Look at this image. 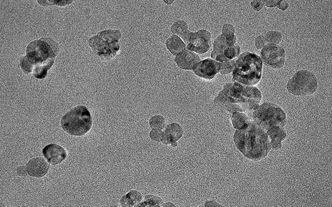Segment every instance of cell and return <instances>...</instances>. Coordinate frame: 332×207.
Here are the masks:
<instances>
[{
  "label": "cell",
  "mask_w": 332,
  "mask_h": 207,
  "mask_svg": "<svg viewBox=\"0 0 332 207\" xmlns=\"http://www.w3.org/2000/svg\"><path fill=\"white\" fill-rule=\"evenodd\" d=\"M262 98V93L254 86L233 82L224 86L214 100V104L232 114L241 112L252 116V112L260 106Z\"/></svg>",
  "instance_id": "6da1fadb"
},
{
  "label": "cell",
  "mask_w": 332,
  "mask_h": 207,
  "mask_svg": "<svg viewBox=\"0 0 332 207\" xmlns=\"http://www.w3.org/2000/svg\"><path fill=\"white\" fill-rule=\"evenodd\" d=\"M59 51V45L51 38L31 42L27 47L26 55L21 58V68L27 75L32 73L35 78L44 79Z\"/></svg>",
  "instance_id": "7a4b0ae2"
},
{
  "label": "cell",
  "mask_w": 332,
  "mask_h": 207,
  "mask_svg": "<svg viewBox=\"0 0 332 207\" xmlns=\"http://www.w3.org/2000/svg\"><path fill=\"white\" fill-rule=\"evenodd\" d=\"M234 142L245 158L255 162L266 158L271 150L266 131L252 120L246 129L236 130Z\"/></svg>",
  "instance_id": "3957f363"
},
{
  "label": "cell",
  "mask_w": 332,
  "mask_h": 207,
  "mask_svg": "<svg viewBox=\"0 0 332 207\" xmlns=\"http://www.w3.org/2000/svg\"><path fill=\"white\" fill-rule=\"evenodd\" d=\"M260 56L246 52L236 60L233 71V82L247 86L256 85L262 77L263 66Z\"/></svg>",
  "instance_id": "277c9868"
},
{
  "label": "cell",
  "mask_w": 332,
  "mask_h": 207,
  "mask_svg": "<svg viewBox=\"0 0 332 207\" xmlns=\"http://www.w3.org/2000/svg\"><path fill=\"white\" fill-rule=\"evenodd\" d=\"M235 27L225 24L222 35H219L214 42V49L211 53L212 59L219 62L231 61L241 54V47L237 43Z\"/></svg>",
  "instance_id": "5b68a950"
},
{
  "label": "cell",
  "mask_w": 332,
  "mask_h": 207,
  "mask_svg": "<svg viewBox=\"0 0 332 207\" xmlns=\"http://www.w3.org/2000/svg\"><path fill=\"white\" fill-rule=\"evenodd\" d=\"M122 34L120 30L107 29L89 38V45L94 53L103 61H109L116 57L120 49L119 43Z\"/></svg>",
  "instance_id": "8992f818"
},
{
  "label": "cell",
  "mask_w": 332,
  "mask_h": 207,
  "mask_svg": "<svg viewBox=\"0 0 332 207\" xmlns=\"http://www.w3.org/2000/svg\"><path fill=\"white\" fill-rule=\"evenodd\" d=\"M61 125L65 132L68 134L82 136L90 131L93 119L86 106H77L63 116Z\"/></svg>",
  "instance_id": "52a82bcc"
},
{
  "label": "cell",
  "mask_w": 332,
  "mask_h": 207,
  "mask_svg": "<svg viewBox=\"0 0 332 207\" xmlns=\"http://www.w3.org/2000/svg\"><path fill=\"white\" fill-rule=\"evenodd\" d=\"M252 121L265 131L272 127H284L287 124V114L276 104L265 102L252 112Z\"/></svg>",
  "instance_id": "ba28073f"
},
{
  "label": "cell",
  "mask_w": 332,
  "mask_h": 207,
  "mask_svg": "<svg viewBox=\"0 0 332 207\" xmlns=\"http://www.w3.org/2000/svg\"><path fill=\"white\" fill-rule=\"evenodd\" d=\"M317 87L316 77L308 70L298 71L287 84L288 91L299 97L313 95L316 93Z\"/></svg>",
  "instance_id": "9c48e42d"
},
{
  "label": "cell",
  "mask_w": 332,
  "mask_h": 207,
  "mask_svg": "<svg viewBox=\"0 0 332 207\" xmlns=\"http://www.w3.org/2000/svg\"><path fill=\"white\" fill-rule=\"evenodd\" d=\"M181 38L187 46V49L194 53H206L211 47V33L205 29L195 33L188 30Z\"/></svg>",
  "instance_id": "30bf717a"
},
{
  "label": "cell",
  "mask_w": 332,
  "mask_h": 207,
  "mask_svg": "<svg viewBox=\"0 0 332 207\" xmlns=\"http://www.w3.org/2000/svg\"><path fill=\"white\" fill-rule=\"evenodd\" d=\"M263 63L269 67L279 69L285 64L286 52L283 47L275 44H267L260 51Z\"/></svg>",
  "instance_id": "8fae6325"
},
{
  "label": "cell",
  "mask_w": 332,
  "mask_h": 207,
  "mask_svg": "<svg viewBox=\"0 0 332 207\" xmlns=\"http://www.w3.org/2000/svg\"><path fill=\"white\" fill-rule=\"evenodd\" d=\"M220 62L212 58H206L203 60H200L193 71L196 76L210 81L220 73Z\"/></svg>",
  "instance_id": "7c38bea8"
},
{
  "label": "cell",
  "mask_w": 332,
  "mask_h": 207,
  "mask_svg": "<svg viewBox=\"0 0 332 207\" xmlns=\"http://www.w3.org/2000/svg\"><path fill=\"white\" fill-rule=\"evenodd\" d=\"M43 156L52 166H56L64 162L68 157V153L64 148L57 144L46 146L42 150Z\"/></svg>",
  "instance_id": "4fadbf2b"
},
{
  "label": "cell",
  "mask_w": 332,
  "mask_h": 207,
  "mask_svg": "<svg viewBox=\"0 0 332 207\" xmlns=\"http://www.w3.org/2000/svg\"><path fill=\"white\" fill-rule=\"evenodd\" d=\"M27 173L29 176L42 178L47 174L49 169V163L42 158L31 159L26 165Z\"/></svg>",
  "instance_id": "5bb4252c"
},
{
  "label": "cell",
  "mask_w": 332,
  "mask_h": 207,
  "mask_svg": "<svg viewBox=\"0 0 332 207\" xmlns=\"http://www.w3.org/2000/svg\"><path fill=\"white\" fill-rule=\"evenodd\" d=\"M200 61V58L197 54L187 49L175 58V63L179 68L184 70H193Z\"/></svg>",
  "instance_id": "9a60e30c"
},
{
  "label": "cell",
  "mask_w": 332,
  "mask_h": 207,
  "mask_svg": "<svg viewBox=\"0 0 332 207\" xmlns=\"http://www.w3.org/2000/svg\"><path fill=\"white\" fill-rule=\"evenodd\" d=\"M183 127L177 123H172L166 126L161 142L164 145L177 147L178 145L177 142L183 137Z\"/></svg>",
  "instance_id": "2e32d148"
},
{
  "label": "cell",
  "mask_w": 332,
  "mask_h": 207,
  "mask_svg": "<svg viewBox=\"0 0 332 207\" xmlns=\"http://www.w3.org/2000/svg\"><path fill=\"white\" fill-rule=\"evenodd\" d=\"M267 135L270 142L271 149L278 150L282 148V142L284 141L287 136L283 127L274 126L266 131Z\"/></svg>",
  "instance_id": "e0dca14e"
},
{
  "label": "cell",
  "mask_w": 332,
  "mask_h": 207,
  "mask_svg": "<svg viewBox=\"0 0 332 207\" xmlns=\"http://www.w3.org/2000/svg\"><path fill=\"white\" fill-rule=\"evenodd\" d=\"M252 120V116L246 112H237L232 114V123L234 128L237 130L246 129L251 123Z\"/></svg>",
  "instance_id": "ac0fdd59"
},
{
  "label": "cell",
  "mask_w": 332,
  "mask_h": 207,
  "mask_svg": "<svg viewBox=\"0 0 332 207\" xmlns=\"http://www.w3.org/2000/svg\"><path fill=\"white\" fill-rule=\"evenodd\" d=\"M166 47L173 55L177 56L187 49V46L183 41L176 35H173L167 39Z\"/></svg>",
  "instance_id": "d6986e66"
},
{
  "label": "cell",
  "mask_w": 332,
  "mask_h": 207,
  "mask_svg": "<svg viewBox=\"0 0 332 207\" xmlns=\"http://www.w3.org/2000/svg\"><path fill=\"white\" fill-rule=\"evenodd\" d=\"M143 200V196L139 191L133 190L122 196L120 204L123 207H136Z\"/></svg>",
  "instance_id": "ffe728a7"
},
{
  "label": "cell",
  "mask_w": 332,
  "mask_h": 207,
  "mask_svg": "<svg viewBox=\"0 0 332 207\" xmlns=\"http://www.w3.org/2000/svg\"><path fill=\"white\" fill-rule=\"evenodd\" d=\"M163 204L162 198L159 196L152 195V194H149L146 195L144 200H142L138 207H159L162 206Z\"/></svg>",
  "instance_id": "44dd1931"
},
{
  "label": "cell",
  "mask_w": 332,
  "mask_h": 207,
  "mask_svg": "<svg viewBox=\"0 0 332 207\" xmlns=\"http://www.w3.org/2000/svg\"><path fill=\"white\" fill-rule=\"evenodd\" d=\"M171 31L173 34L182 37L188 31V25L183 20L177 21L171 27Z\"/></svg>",
  "instance_id": "7402d4cb"
},
{
  "label": "cell",
  "mask_w": 332,
  "mask_h": 207,
  "mask_svg": "<svg viewBox=\"0 0 332 207\" xmlns=\"http://www.w3.org/2000/svg\"><path fill=\"white\" fill-rule=\"evenodd\" d=\"M150 127L152 129H162L166 127V120L160 115H155L149 120Z\"/></svg>",
  "instance_id": "603a6c76"
},
{
  "label": "cell",
  "mask_w": 332,
  "mask_h": 207,
  "mask_svg": "<svg viewBox=\"0 0 332 207\" xmlns=\"http://www.w3.org/2000/svg\"><path fill=\"white\" fill-rule=\"evenodd\" d=\"M266 44H275L279 45L283 40V35L279 31H269L264 36Z\"/></svg>",
  "instance_id": "cb8c5ba5"
},
{
  "label": "cell",
  "mask_w": 332,
  "mask_h": 207,
  "mask_svg": "<svg viewBox=\"0 0 332 207\" xmlns=\"http://www.w3.org/2000/svg\"><path fill=\"white\" fill-rule=\"evenodd\" d=\"M37 3H38L39 5L45 6V7H48V6L53 5L61 6V7H64V6L73 3V1L72 0V1H70V0H69V1H66V0H63V1H60V0H58V1H57V0H56V1H54V0H50V1L45 0V1H41V0H38Z\"/></svg>",
  "instance_id": "d4e9b609"
},
{
  "label": "cell",
  "mask_w": 332,
  "mask_h": 207,
  "mask_svg": "<svg viewBox=\"0 0 332 207\" xmlns=\"http://www.w3.org/2000/svg\"><path fill=\"white\" fill-rule=\"evenodd\" d=\"M236 58L231 61L220 62L221 68L220 73L222 75L229 74L233 72L235 68Z\"/></svg>",
  "instance_id": "484cf974"
},
{
  "label": "cell",
  "mask_w": 332,
  "mask_h": 207,
  "mask_svg": "<svg viewBox=\"0 0 332 207\" xmlns=\"http://www.w3.org/2000/svg\"><path fill=\"white\" fill-rule=\"evenodd\" d=\"M162 136H163V131L161 129H152L150 132V138L154 142H161Z\"/></svg>",
  "instance_id": "4316f807"
},
{
  "label": "cell",
  "mask_w": 332,
  "mask_h": 207,
  "mask_svg": "<svg viewBox=\"0 0 332 207\" xmlns=\"http://www.w3.org/2000/svg\"><path fill=\"white\" fill-rule=\"evenodd\" d=\"M267 45L264 36L259 35L255 39V46L257 49H262Z\"/></svg>",
  "instance_id": "83f0119b"
},
{
  "label": "cell",
  "mask_w": 332,
  "mask_h": 207,
  "mask_svg": "<svg viewBox=\"0 0 332 207\" xmlns=\"http://www.w3.org/2000/svg\"><path fill=\"white\" fill-rule=\"evenodd\" d=\"M263 5L268 8H275L279 5V0H262Z\"/></svg>",
  "instance_id": "f1b7e54d"
},
{
  "label": "cell",
  "mask_w": 332,
  "mask_h": 207,
  "mask_svg": "<svg viewBox=\"0 0 332 207\" xmlns=\"http://www.w3.org/2000/svg\"><path fill=\"white\" fill-rule=\"evenodd\" d=\"M251 6L252 8L257 12L260 11L262 9L263 6H264L262 1H260V0H254V1H252L251 2Z\"/></svg>",
  "instance_id": "f546056e"
},
{
  "label": "cell",
  "mask_w": 332,
  "mask_h": 207,
  "mask_svg": "<svg viewBox=\"0 0 332 207\" xmlns=\"http://www.w3.org/2000/svg\"><path fill=\"white\" fill-rule=\"evenodd\" d=\"M16 171L17 175H19V176L24 177H26L27 175H28V173H27L26 166L18 167V169H16Z\"/></svg>",
  "instance_id": "4dcf8cb0"
},
{
  "label": "cell",
  "mask_w": 332,
  "mask_h": 207,
  "mask_svg": "<svg viewBox=\"0 0 332 207\" xmlns=\"http://www.w3.org/2000/svg\"><path fill=\"white\" fill-rule=\"evenodd\" d=\"M288 6H289V4H288L287 1L281 0V1H279V5H278L277 8L280 10L285 11V10H287Z\"/></svg>",
  "instance_id": "1f68e13d"
},
{
  "label": "cell",
  "mask_w": 332,
  "mask_h": 207,
  "mask_svg": "<svg viewBox=\"0 0 332 207\" xmlns=\"http://www.w3.org/2000/svg\"><path fill=\"white\" fill-rule=\"evenodd\" d=\"M204 206H223L221 205L220 204L218 203V202L215 201L214 200H206Z\"/></svg>",
  "instance_id": "d6a6232c"
},
{
  "label": "cell",
  "mask_w": 332,
  "mask_h": 207,
  "mask_svg": "<svg viewBox=\"0 0 332 207\" xmlns=\"http://www.w3.org/2000/svg\"><path fill=\"white\" fill-rule=\"evenodd\" d=\"M162 206H176L172 202H167L162 204Z\"/></svg>",
  "instance_id": "836d02e7"
}]
</instances>
